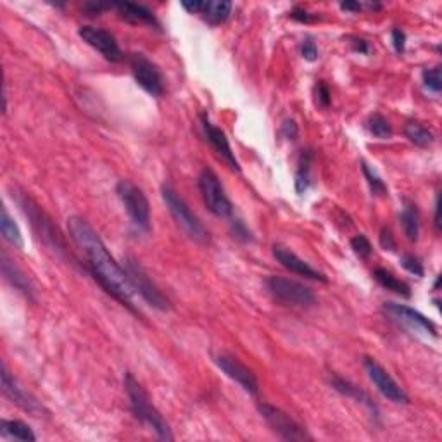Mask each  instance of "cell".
I'll return each mask as SVG.
<instances>
[{"label":"cell","instance_id":"1","mask_svg":"<svg viewBox=\"0 0 442 442\" xmlns=\"http://www.w3.org/2000/svg\"><path fill=\"white\" fill-rule=\"evenodd\" d=\"M68 228L71 238L76 242L80 249L83 250L85 257L88 261L90 273L99 282V285L113 296L114 299L120 301L121 304L127 306L130 311H135L134 303V287L128 280L127 271L114 261L110 256L102 238L99 237L97 231L90 227L88 221L80 216H71L68 220Z\"/></svg>","mask_w":442,"mask_h":442},{"label":"cell","instance_id":"2","mask_svg":"<svg viewBox=\"0 0 442 442\" xmlns=\"http://www.w3.org/2000/svg\"><path fill=\"white\" fill-rule=\"evenodd\" d=\"M124 389H127L128 399H130L131 411H134V415L137 416L140 422L145 423L159 439L173 441L169 423L157 411V408L152 404L147 390L135 380V377L131 373H124Z\"/></svg>","mask_w":442,"mask_h":442},{"label":"cell","instance_id":"3","mask_svg":"<svg viewBox=\"0 0 442 442\" xmlns=\"http://www.w3.org/2000/svg\"><path fill=\"white\" fill-rule=\"evenodd\" d=\"M161 195H163V201L166 202V206H168L173 218L178 223V227L182 228L192 241L199 242V244H208L209 231L206 230L204 224H202L197 216L194 215L192 209L189 208V204L180 197L178 192H176L171 185L164 183V185L161 187Z\"/></svg>","mask_w":442,"mask_h":442},{"label":"cell","instance_id":"4","mask_svg":"<svg viewBox=\"0 0 442 442\" xmlns=\"http://www.w3.org/2000/svg\"><path fill=\"white\" fill-rule=\"evenodd\" d=\"M266 287L271 296L278 303L285 306H296V308H311L316 303V297L309 287L297 280L287 278V276L271 275L268 276Z\"/></svg>","mask_w":442,"mask_h":442},{"label":"cell","instance_id":"5","mask_svg":"<svg viewBox=\"0 0 442 442\" xmlns=\"http://www.w3.org/2000/svg\"><path fill=\"white\" fill-rule=\"evenodd\" d=\"M116 194L123 202L131 223L142 231L150 230V204L142 189H138L130 180H120L116 185Z\"/></svg>","mask_w":442,"mask_h":442},{"label":"cell","instance_id":"6","mask_svg":"<svg viewBox=\"0 0 442 442\" xmlns=\"http://www.w3.org/2000/svg\"><path fill=\"white\" fill-rule=\"evenodd\" d=\"M199 190H201L202 201L208 206L209 211L218 218H228L234 211L230 199L224 194V189L221 187V182L213 169L204 168L197 178Z\"/></svg>","mask_w":442,"mask_h":442},{"label":"cell","instance_id":"7","mask_svg":"<svg viewBox=\"0 0 442 442\" xmlns=\"http://www.w3.org/2000/svg\"><path fill=\"white\" fill-rule=\"evenodd\" d=\"M123 270L127 271L128 280H130L131 287L134 290L142 296L143 301H147L152 308L161 309V311H166L169 308V301L166 299V296L159 290V287L150 280V276L147 275V271L143 270L138 264V261L131 259V257H127L123 261Z\"/></svg>","mask_w":442,"mask_h":442},{"label":"cell","instance_id":"8","mask_svg":"<svg viewBox=\"0 0 442 442\" xmlns=\"http://www.w3.org/2000/svg\"><path fill=\"white\" fill-rule=\"evenodd\" d=\"M259 413L266 420L268 427L283 441H311V436L306 432V429L301 423L280 408L271 406V404H259Z\"/></svg>","mask_w":442,"mask_h":442},{"label":"cell","instance_id":"9","mask_svg":"<svg viewBox=\"0 0 442 442\" xmlns=\"http://www.w3.org/2000/svg\"><path fill=\"white\" fill-rule=\"evenodd\" d=\"M130 68L137 82L147 94L152 97H161L164 94V80L159 68L143 54L130 55Z\"/></svg>","mask_w":442,"mask_h":442},{"label":"cell","instance_id":"10","mask_svg":"<svg viewBox=\"0 0 442 442\" xmlns=\"http://www.w3.org/2000/svg\"><path fill=\"white\" fill-rule=\"evenodd\" d=\"M363 364H364V370H366L368 377H370V380L373 382L375 387L380 390L382 396H385L387 399L397 404L410 403V396L404 392L403 387L390 377L389 371H387L380 363H377L373 358H364Z\"/></svg>","mask_w":442,"mask_h":442},{"label":"cell","instance_id":"11","mask_svg":"<svg viewBox=\"0 0 442 442\" xmlns=\"http://www.w3.org/2000/svg\"><path fill=\"white\" fill-rule=\"evenodd\" d=\"M384 311L390 316L392 320H396L397 323H403L404 327H408L410 330L418 332V334L427 335V337H437V327L434 325L432 320L427 318L425 315H422L416 309L410 308V306L397 304L389 301L384 303Z\"/></svg>","mask_w":442,"mask_h":442},{"label":"cell","instance_id":"12","mask_svg":"<svg viewBox=\"0 0 442 442\" xmlns=\"http://www.w3.org/2000/svg\"><path fill=\"white\" fill-rule=\"evenodd\" d=\"M215 361L228 378L237 382V384L241 385L245 392L250 394V396H257V392H259L257 378L254 377L252 371H250L244 363H241L235 356L227 355V352H221V355L216 356Z\"/></svg>","mask_w":442,"mask_h":442},{"label":"cell","instance_id":"13","mask_svg":"<svg viewBox=\"0 0 442 442\" xmlns=\"http://www.w3.org/2000/svg\"><path fill=\"white\" fill-rule=\"evenodd\" d=\"M80 36L83 42L99 50L106 59L110 62H120L123 59V50H121L120 43H117L116 36L109 33L108 29L95 28V27H82L80 28Z\"/></svg>","mask_w":442,"mask_h":442},{"label":"cell","instance_id":"14","mask_svg":"<svg viewBox=\"0 0 442 442\" xmlns=\"http://www.w3.org/2000/svg\"><path fill=\"white\" fill-rule=\"evenodd\" d=\"M201 123H202V130H204V134H206V138H208V142L211 143L215 152L218 154L221 159L230 166L234 171H241V164H238L237 157H235L234 150H231L230 142H228L224 131L216 127V124H213L211 120H209L206 114H202L201 116Z\"/></svg>","mask_w":442,"mask_h":442},{"label":"cell","instance_id":"15","mask_svg":"<svg viewBox=\"0 0 442 442\" xmlns=\"http://www.w3.org/2000/svg\"><path fill=\"white\" fill-rule=\"evenodd\" d=\"M2 390H3V394L13 401V403H16L17 406L27 410L28 413H31L35 416H42L43 408L40 406L38 401L33 399L28 392H24V390L17 385L16 378L9 373L6 364H2Z\"/></svg>","mask_w":442,"mask_h":442},{"label":"cell","instance_id":"16","mask_svg":"<svg viewBox=\"0 0 442 442\" xmlns=\"http://www.w3.org/2000/svg\"><path fill=\"white\" fill-rule=\"evenodd\" d=\"M273 256L283 268L290 270L292 273L306 276V278H311V280H318V282H327V276L323 275L322 271L315 270L311 264L306 263V261L301 259L296 252L283 248V245H273Z\"/></svg>","mask_w":442,"mask_h":442},{"label":"cell","instance_id":"17","mask_svg":"<svg viewBox=\"0 0 442 442\" xmlns=\"http://www.w3.org/2000/svg\"><path fill=\"white\" fill-rule=\"evenodd\" d=\"M182 7L192 14H201L208 23L221 24L230 17L234 6L228 0H208V2H183Z\"/></svg>","mask_w":442,"mask_h":442},{"label":"cell","instance_id":"18","mask_svg":"<svg viewBox=\"0 0 442 442\" xmlns=\"http://www.w3.org/2000/svg\"><path fill=\"white\" fill-rule=\"evenodd\" d=\"M21 206H23L24 213L29 215V218L33 220V224H35L36 230L40 231V235H43V238H45L47 242H50L55 249H64V242H62L61 234H59L57 230H54L52 223L45 218V215H43L36 206H33L31 201L21 202Z\"/></svg>","mask_w":442,"mask_h":442},{"label":"cell","instance_id":"19","mask_svg":"<svg viewBox=\"0 0 442 442\" xmlns=\"http://www.w3.org/2000/svg\"><path fill=\"white\" fill-rule=\"evenodd\" d=\"M113 7L120 13V16L123 17V20L128 21V23L149 24V27L159 28V21L156 20L152 10L147 9L145 6H140V3L134 2H114Z\"/></svg>","mask_w":442,"mask_h":442},{"label":"cell","instance_id":"20","mask_svg":"<svg viewBox=\"0 0 442 442\" xmlns=\"http://www.w3.org/2000/svg\"><path fill=\"white\" fill-rule=\"evenodd\" d=\"M330 384H332V387H334L335 390H338V392L344 394V396L352 397V399H356V401H358V403L364 404V406H366L368 410H370L371 413H373V416L378 415V410H377V406H375V404H373V401H371L370 396H368V394L364 392V390H361L358 385L351 384V382L345 380V378H342V377H338V375H332Z\"/></svg>","mask_w":442,"mask_h":442},{"label":"cell","instance_id":"21","mask_svg":"<svg viewBox=\"0 0 442 442\" xmlns=\"http://www.w3.org/2000/svg\"><path fill=\"white\" fill-rule=\"evenodd\" d=\"M2 273L10 283H13V287H16V289L20 290V292H23L24 296H31L33 287H31V283H29L28 276L24 275L23 271L16 266V264H13L9 259H7L6 252L2 254Z\"/></svg>","mask_w":442,"mask_h":442},{"label":"cell","instance_id":"22","mask_svg":"<svg viewBox=\"0 0 442 442\" xmlns=\"http://www.w3.org/2000/svg\"><path fill=\"white\" fill-rule=\"evenodd\" d=\"M373 278L380 283L382 287L390 292L397 294L401 297H411V289L406 282H403L401 278H397L396 275H392L390 271H387L385 268H375L373 270Z\"/></svg>","mask_w":442,"mask_h":442},{"label":"cell","instance_id":"23","mask_svg":"<svg viewBox=\"0 0 442 442\" xmlns=\"http://www.w3.org/2000/svg\"><path fill=\"white\" fill-rule=\"evenodd\" d=\"M0 434L3 437H13L17 441L35 442L36 436L33 434L31 427L28 423L21 422V420H2L0 422Z\"/></svg>","mask_w":442,"mask_h":442},{"label":"cell","instance_id":"24","mask_svg":"<svg viewBox=\"0 0 442 442\" xmlns=\"http://www.w3.org/2000/svg\"><path fill=\"white\" fill-rule=\"evenodd\" d=\"M401 224H403L404 235H406L408 241H418L420 213L413 202H406V206H404L403 213H401Z\"/></svg>","mask_w":442,"mask_h":442},{"label":"cell","instance_id":"25","mask_svg":"<svg viewBox=\"0 0 442 442\" xmlns=\"http://www.w3.org/2000/svg\"><path fill=\"white\" fill-rule=\"evenodd\" d=\"M0 231H2L3 238H6L9 244H13L14 248H23L24 241L23 235H21L20 227L16 224V221L10 218V215L7 213V208H2V216H0Z\"/></svg>","mask_w":442,"mask_h":442},{"label":"cell","instance_id":"26","mask_svg":"<svg viewBox=\"0 0 442 442\" xmlns=\"http://www.w3.org/2000/svg\"><path fill=\"white\" fill-rule=\"evenodd\" d=\"M311 163H313V152L309 149L303 150L299 159V166L296 171V190L297 194H304L311 185Z\"/></svg>","mask_w":442,"mask_h":442},{"label":"cell","instance_id":"27","mask_svg":"<svg viewBox=\"0 0 442 442\" xmlns=\"http://www.w3.org/2000/svg\"><path fill=\"white\" fill-rule=\"evenodd\" d=\"M404 135L410 142H413L415 145L420 147H429L432 145L434 140H436V135H434L432 130H429L427 127H423L422 123H416V121H410L404 127Z\"/></svg>","mask_w":442,"mask_h":442},{"label":"cell","instance_id":"28","mask_svg":"<svg viewBox=\"0 0 442 442\" xmlns=\"http://www.w3.org/2000/svg\"><path fill=\"white\" fill-rule=\"evenodd\" d=\"M368 130H370L371 135L378 138H390L392 137V127L389 124V121L385 120L382 114L375 113L373 116H370L368 120Z\"/></svg>","mask_w":442,"mask_h":442},{"label":"cell","instance_id":"29","mask_svg":"<svg viewBox=\"0 0 442 442\" xmlns=\"http://www.w3.org/2000/svg\"><path fill=\"white\" fill-rule=\"evenodd\" d=\"M361 169H363V175H364V178H366L368 185H370L371 192H373L375 195H384L387 192V185L384 183V180L377 175V171L371 169L370 166L364 163V161L361 163Z\"/></svg>","mask_w":442,"mask_h":442},{"label":"cell","instance_id":"30","mask_svg":"<svg viewBox=\"0 0 442 442\" xmlns=\"http://www.w3.org/2000/svg\"><path fill=\"white\" fill-rule=\"evenodd\" d=\"M422 76H423V85H425V88H429L430 92H434V94H439V92L442 90V78H441L439 66L432 69H425Z\"/></svg>","mask_w":442,"mask_h":442},{"label":"cell","instance_id":"31","mask_svg":"<svg viewBox=\"0 0 442 442\" xmlns=\"http://www.w3.org/2000/svg\"><path fill=\"white\" fill-rule=\"evenodd\" d=\"M351 249L355 250L359 257H363V259H366V257L371 254V250H373L371 249L370 241H368L366 235H363V234L355 235V237L351 238Z\"/></svg>","mask_w":442,"mask_h":442},{"label":"cell","instance_id":"32","mask_svg":"<svg viewBox=\"0 0 442 442\" xmlns=\"http://www.w3.org/2000/svg\"><path fill=\"white\" fill-rule=\"evenodd\" d=\"M401 264L406 271H410L415 276H423V264L420 261V257L413 256V254H403L401 257Z\"/></svg>","mask_w":442,"mask_h":442},{"label":"cell","instance_id":"33","mask_svg":"<svg viewBox=\"0 0 442 442\" xmlns=\"http://www.w3.org/2000/svg\"><path fill=\"white\" fill-rule=\"evenodd\" d=\"M301 54H303L306 61H316V57H318V47H316V43L311 38H306L301 43Z\"/></svg>","mask_w":442,"mask_h":442},{"label":"cell","instance_id":"34","mask_svg":"<svg viewBox=\"0 0 442 442\" xmlns=\"http://www.w3.org/2000/svg\"><path fill=\"white\" fill-rule=\"evenodd\" d=\"M231 230H234V237L241 238V241H244V242L252 241V237H250V231L248 230V227L244 224V221H241V220L231 221Z\"/></svg>","mask_w":442,"mask_h":442},{"label":"cell","instance_id":"35","mask_svg":"<svg viewBox=\"0 0 442 442\" xmlns=\"http://www.w3.org/2000/svg\"><path fill=\"white\" fill-rule=\"evenodd\" d=\"M390 36H392V45H394V49H396V52L403 54L404 47H406V35H404L403 29L394 28L392 33H390Z\"/></svg>","mask_w":442,"mask_h":442},{"label":"cell","instance_id":"36","mask_svg":"<svg viewBox=\"0 0 442 442\" xmlns=\"http://www.w3.org/2000/svg\"><path fill=\"white\" fill-rule=\"evenodd\" d=\"M330 97H332V94H330L329 85H327L325 82H320L318 87H316V99H318V102L323 106V108H327V106L330 104V101H332Z\"/></svg>","mask_w":442,"mask_h":442},{"label":"cell","instance_id":"37","mask_svg":"<svg viewBox=\"0 0 442 442\" xmlns=\"http://www.w3.org/2000/svg\"><path fill=\"white\" fill-rule=\"evenodd\" d=\"M380 245L385 250H394L396 249V241L392 237V231L389 228H382L380 231Z\"/></svg>","mask_w":442,"mask_h":442},{"label":"cell","instance_id":"38","mask_svg":"<svg viewBox=\"0 0 442 442\" xmlns=\"http://www.w3.org/2000/svg\"><path fill=\"white\" fill-rule=\"evenodd\" d=\"M114 3H102V2H87L83 6V9L87 10V13H90V14H101L102 10H106V9H110V7H113Z\"/></svg>","mask_w":442,"mask_h":442},{"label":"cell","instance_id":"39","mask_svg":"<svg viewBox=\"0 0 442 442\" xmlns=\"http://www.w3.org/2000/svg\"><path fill=\"white\" fill-rule=\"evenodd\" d=\"M290 17H292V20H296V21H301V23H309V21L315 20V17H313L311 14L308 13V10L303 9V7H296V9H294L292 13H290Z\"/></svg>","mask_w":442,"mask_h":442},{"label":"cell","instance_id":"40","mask_svg":"<svg viewBox=\"0 0 442 442\" xmlns=\"http://www.w3.org/2000/svg\"><path fill=\"white\" fill-rule=\"evenodd\" d=\"M282 134L285 135L287 138H290V140L296 138L297 137V124H296V121L287 120L285 123H283V127H282Z\"/></svg>","mask_w":442,"mask_h":442},{"label":"cell","instance_id":"41","mask_svg":"<svg viewBox=\"0 0 442 442\" xmlns=\"http://www.w3.org/2000/svg\"><path fill=\"white\" fill-rule=\"evenodd\" d=\"M352 49L356 50V52L359 54H370V43L366 42V40H361V38H356L352 40Z\"/></svg>","mask_w":442,"mask_h":442},{"label":"cell","instance_id":"42","mask_svg":"<svg viewBox=\"0 0 442 442\" xmlns=\"http://www.w3.org/2000/svg\"><path fill=\"white\" fill-rule=\"evenodd\" d=\"M341 7L344 10H355V13H358V10H363V2H342Z\"/></svg>","mask_w":442,"mask_h":442},{"label":"cell","instance_id":"43","mask_svg":"<svg viewBox=\"0 0 442 442\" xmlns=\"http://www.w3.org/2000/svg\"><path fill=\"white\" fill-rule=\"evenodd\" d=\"M439 211H441V206H439V197L436 201V227H441V221H439Z\"/></svg>","mask_w":442,"mask_h":442}]
</instances>
